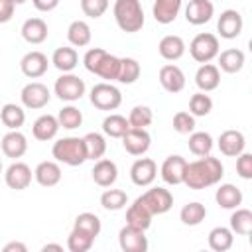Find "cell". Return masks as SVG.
Segmentation results:
<instances>
[{"instance_id":"43","label":"cell","mask_w":252,"mask_h":252,"mask_svg":"<svg viewBox=\"0 0 252 252\" xmlns=\"http://www.w3.org/2000/svg\"><path fill=\"white\" fill-rule=\"evenodd\" d=\"M100 205L106 211H120L128 205V195L122 189H106L100 195Z\"/></svg>"},{"instance_id":"3","label":"cell","mask_w":252,"mask_h":252,"mask_svg":"<svg viewBox=\"0 0 252 252\" xmlns=\"http://www.w3.org/2000/svg\"><path fill=\"white\" fill-rule=\"evenodd\" d=\"M116 26L126 33H136L144 28V8L140 0H116L112 6Z\"/></svg>"},{"instance_id":"6","label":"cell","mask_w":252,"mask_h":252,"mask_svg":"<svg viewBox=\"0 0 252 252\" xmlns=\"http://www.w3.org/2000/svg\"><path fill=\"white\" fill-rule=\"evenodd\" d=\"M219 51H220L219 37L209 32L197 33L189 43V53L197 63H211L219 55Z\"/></svg>"},{"instance_id":"14","label":"cell","mask_w":252,"mask_h":252,"mask_svg":"<svg viewBox=\"0 0 252 252\" xmlns=\"http://www.w3.org/2000/svg\"><path fill=\"white\" fill-rule=\"evenodd\" d=\"M242 28H244V20H242V14L238 10H224L220 12L219 20H217V32L220 37L224 39H234L242 33Z\"/></svg>"},{"instance_id":"8","label":"cell","mask_w":252,"mask_h":252,"mask_svg":"<svg viewBox=\"0 0 252 252\" xmlns=\"http://www.w3.org/2000/svg\"><path fill=\"white\" fill-rule=\"evenodd\" d=\"M20 100H22L24 108L39 110V108L47 106V102L51 100V93H49V89L43 83L30 81L28 85H24V89L20 93Z\"/></svg>"},{"instance_id":"53","label":"cell","mask_w":252,"mask_h":252,"mask_svg":"<svg viewBox=\"0 0 252 252\" xmlns=\"http://www.w3.org/2000/svg\"><path fill=\"white\" fill-rule=\"evenodd\" d=\"M41 250H43V252H47V250H59V252H61L63 246H61V244H45Z\"/></svg>"},{"instance_id":"37","label":"cell","mask_w":252,"mask_h":252,"mask_svg":"<svg viewBox=\"0 0 252 252\" xmlns=\"http://www.w3.org/2000/svg\"><path fill=\"white\" fill-rule=\"evenodd\" d=\"M187 146H189L191 154L203 158V156H209V154L213 152L215 142H213V136H211L209 132H195V130H193V132L189 134Z\"/></svg>"},{"instance_id":"45","label":"cell","mask_w":252,"mask_h":252,"mask_svg":"<svg viewBox=\"0 0 252 252\" xmlns=\"http://www.w3.org/2000/svg\"><path fill=\"white\" fill-rule=\"evenodd\" d=\"M154 122V112L146 104H136L130 114H128V124L130 128H148Z\"/></svg>"},{"instance_id":"19","label":"cell","mask_w":252,"mask_h":252,"mask_svg":"<svg viewBox=\"0 0 252 252\" xmlns=\"http://www.w3.org/2000/svg\"><path fill=\"white\" fill-rule=\"evenodd\" d=\"M91 175H93V181L98 187H112L118 179V167L112 159L100 158V159L94 161V165L91 169Z\"/></svg>"},{"instance_id":"1","label":"cell","mask_w":252,"mask_h":252,"mask_svg":"<svg viewBox=\"0 0 252 252\" xmlns=\"http://www.w3.org/2000/svg\"><path fill=\"white\" fill-rule=\"evenodd\" d=\"M222 175H224L222 161L209 154V156H203L195 161H187L183 185H187L193 191H201V189H207V187L220 183Z\"/></svg>"},{"instance_id":"46","label":"cell","mask_w":252,"mask_h":252,"mask_svg":"<svg viewBox=\"0 0 252 252\" xmlns=\"http://www.w3.org/2000/svg\"><path fill=\"white\" fill-rule=\"evenodd\" d=\"M211 110H213V98H211L207 93L199 91V93H195V94L189 98V112H191L195 118H197V116H207Z\"/></svg>"},{"instance_id":"10","label":"cell","mask_w":252,"mask_h":252,"mask_svg":"<svg viewBox=\"0 0 252 252\" xmlns=\"http://www.w3.org/2000/svg\"><path fill=\"white\" fill-rule=\"evenodd\" d=\"M118 244H120L122 252H146L148 250L146 230L124 224L118 232Z\"/></svg>"},{"instance_id":"7","label":"cell","mask_w":252,"mask_h":252,"mask_svg":"<svg viewBox=\"0 0 252 252\" xmlns=\"http://www.w3.org/2000/svg\"><path fill=\"white\" fill-rule=\"evenodd\" d=\"M85 91H87L85 81L73 73H61V77H57L55 85H53L55 96L65 102H75V100L83 98Z\"/></svg>"},{"instance_id":"39","label":"cell","mask_w":252,"mask_h":252,"mask_svg":"<svg viewBox=\"0 0 252 252\" xmlns=\"http://www.w3.org/2000/svg\"><path fill=\"white\" fill-rule=\"evenodd\" d=\"M142 67L138 63V59L134 57H120V71H118V83L122 85H132L140 79Z\"/></svg>"},{"instance_id":"20","label":"cell","mask_w":252,"mask_h":252,"mask_svg":"<svg viewBox=\"0 0 252 252\" xmlns=\"http://www.w3.org/2000/svg\"><path fill=\"white\" fill-rule=\"evenodd\" d=\"M217 144H219V150H220L222 156H226V158H236L238 154L244 152L246 138H244V134H242L240 130H224V132L219 136Z\"/></svg>"},{"instance_id":"22","label":"cell","mask_w":252,"mask_h":252,"mask_svg":"<svg viewBox=\"0 0 252 252\" xmlns=\"http://www.w3.org/2000/svg\"><path fill=\"white\" fill-rule=\"evenodd\" d=\"M2 154L6 158H12V159H18L22 158L26 152H28V138L20 132V130H8L4 136H2Z\"/></svg>"},{"instance_id":"12","label":"cell","mask_w":252,"mask_h":252,"mask_svg":"<svg viewBox=\"0 0 252 252\" xmlns=\"http://www.w3.org/2000/svg\"><path fill=\"white\" fill-rule=\"evenodd\" d=\"M120 140H122L124 150L130 156H136V158L144 156L152 146V136L148 134L146 128H128V132Z\"/></svg>"},{"instance_id":"15","label":"cell","mask_w":252,"mask_h":252,"mask_svg":"<svg viewBox=\"0 0 252 252\" xmlns=\"http://www.w3.org/2000/svg\"><path fill=\"white\" fill-rule=\"evenodd\" d=\"M49 59L45 53L41 51H28L22 59H20V69L28 79H39L47 73L49 69Z\"/></svg>"},{"instance_id":"34","label":"cell","mask_w":252,"mask_h":252,"mask_svg":"<svg viewBox=\"0 0 252 252\" xmlns=\"http://www.w3.org/2000/svg\"><path fill=\"white\" fill-rule=\"evenodd\" d=\"M0 120L8 130H20L26 122V110L20 104L8 102L0 108Z\"/></svg>"},{"instance_id":"47","label":"cell","mask_w":252,"mask_h":252,"mask_svg":"<svg viewBox=\"0 0 252 252\" xmlns=\"http://www.w3.org/2000/svg\"><path fill=\"white\" fill-rule=\"evenodd\" d=\"M195 116L187 110H179L173 114V130L177 134H191L195 130Z\"/></svg>"},{"instance_id":"38","label":"cell","mask_w":252,"mask_h":252,"mask_svg":"<svg viewBox=\"0 0 252 252\" xmlns=\"http://www.w3.org/2000/svg\"><path fill=\"white\" fill-rule=\"evenodd\" d=\"M83 142H85V150H87V159L96 161V159L104 158V154H106V140H104L102 134L89 132V134L83 136Z\"/></svg>"},{"instance_id":"50","label":"cell","mask_w":252,"mask_h":252,"mask_svg":"<svg viewBox=\"0 0 252 252\" xmlns=\"http://www.w3.org/2000/svg\"><path fill=\"white\" fill-rule=\"evenodd\" d=\"M16 6L10 0H0V24H8L14 16Z\"/></svg>"},{"instance_id":"5","label":"cell","mask_w":252,"mask_h":252,"mask_svg":"<svg viewBox=\"0 0 252 252\" xmlns=\"http://www.w3.org/2000/svg\"><path fill=\"white\" fill-rule=\"evenodd\" d=\"M91 104L98 110H116L120 104H122V93L118 87H114L112 83L108 81H102V83H96L93 89H91Z\"/></svg>"},{"instance_id":"25","label":"cell","mask_w":252,"mask_h":252,"mask_svg":"<svg viewBox=\"0 0 252 252\" xmlns=\"http://www.w3.org/2000/svg\"><path fill=\"white\" fill-rule=\"evenodd\" d=\"M22 37L28 41V43H32V45H39V43H43L45 39H47V33H49V30H47V24H45V20H41V18H28L24 24H22Z\"/></svg>"},{"instance_id":"32","label":"cell","mask_w":252,"mask_h":252,"mask_svg":"<svg viewBox=\"0 0 252 252\" xmlns=\"http://www.w3.org/2000/svg\"><path fill=\"white\" fill-rule=\"evenodd\" d=\"M51 63L61 73H71L79 65V53L75 47H57L51 55Z\"/></svg>"},{"instance_id":"33","label":"cell","mask_w":252,"mask_h":252,"mask_svg":"<svg viewBox=\"0 0 252 252\" xmlns=\"http://www.w3.org/2000/svg\"><path fill=\"white\" fill-rule=\"evenodd\" d=\"M209 248L215 252H226L234 244V232L228 226H215L209 232Z\"/></svg>"},{"instance_id":"29","label":"cell","mask_w":252,"mask_h":252,"mask_svg":"<svg viewBox=\"0 0 252 252\" xmlns=\"http://www.w3.org/2000/svg\"><path fill=\"white\" fill-rule=\"evenodd\" d=\"M242 191L236 187V185H232V183H222V185H219V189H217V193H215V201H217V205L220 207V209H226V211H232V209H236V207H240L242 205Z\"/></svg>"},{"instance_id":"17","label":"cell","mask_w":252,"mask_h":252,"mask_svg":"<svg viewBox=\"0 0 252 252\" xmlns=\"http://www.w3.org/2000/svg\"><path fill=\"white\" fill-rule=\"evenodd\" d=\"M213 14H215L213 0H189V4L185 6V20L191 26H203L211 22Z\"/></svg>"},{"instance_id":"55","label":"cell","mask_w":252,"mask_h":252,"mask_svg":"<svg viewBox=\"0 0 252 252\" xmlns=\"http://www.w3.org/2000/svg\"><path fill=\"white\" fill-rule=\"evenodd\" d=\"M0 173H2V161H0Z\"/></svg>"},{"instance_id":"35","label":"cell","mask_w":252,"mask_h":252,"mask_svg":"<svg viewBox=\"0 0 252 252\" xmlns=\"http://www.w3.org/2000/svg\"><path fill=\"white\" fill-rule=\"evenodd\" d=\"M228 228L238 236H248L252 232V211L250 209H242V207L232 209L230 226Z\"/></svg>"},{"instance_id":"18","label":"cell","mask_w":252,"mask_h":252,"mask_svg":"<svg viewBox=\"0 0 252 252\" xmlns=\"http://www.w3.org/2000/svg\"><path fill=\"white\" fill-rule=\"evenodd\" d=\"M159 85L163 87V91L177 94L185 89V73L181 71V67L167 63L159 69Z\"/></svg>"},{"instance_id":"9","label":"cell","mask_w":252,"mask_h":252,"mask_svg":"<svg viewBox=\"0 0 252 252\" xmlns=\"http://www.w3.org/2000/svg\"><path fill=\"white\" fill-rule=\"evenodd\" d=\"M146 209L156 217V215H165L171 207H173V195L165 189V187H152L146 193H142L138 197Z\"/></svg>"},{"instance_id":"16","label":"cell","mask_w":252,"mask_h":252,"mask_svg":"<svg viewBox=\"0 0 252 252\" xmlns=\"http://www.w3.org/2000/svg\"><path fill=\"white\" fill-rule=\"evenodd\" d=\"M185 165L187 159L183 156H167L159 167V175L163 179V183L167 185H181L183 183V175H185Z\"/></svg>"},{"instance_id":"2","label":"cell","mask_w":252,"mask_h":252,"mask_svg":"<svg viewBox=\"0 0 252 252\" xmlns=\"http://www.w3.org/2000/svg\"><path fill=\"white\" fill-rule=\"evenodd\" d=\"M83 65L89 73L112 83L118 79V71H120V57L108 53L102 47H91L85 55H83Z\"/></svg>"},{"instance_id":"54","label":"cell","mask_w":252,"mask_h":252,"mask_svg":"<svg viewBox=\"0 0 252 252\" xmlns=\"http://www.w3.org/2000/svg\"><path fill=\"white\" fill-rule=\"evenodd\" d=\"M14 6H20V4H24V2H28V0H10Z\"/></svg>"},{"instance_id":"21","label":"cell","mask_w":252,"mask_h":252,"mask_svg":"<svg viewBox=\"0 0 252 252\" xmlns=\"http://www.w3.org/2000/svg\"><path fill=\"white\" fill-rule=\"evenodd\" d=\"M61 177H63V173H61L59 161H55V159L39 161L35 165V169H33V179L41 187H55L61 181Z\"/></svg>"},{"instance_id":"49","label":"cell","mask_w":252,"mask_h":252,"mask_svg":"<svg viewBox=\"0 0 252 252\" xmlns=\"http://www.w3.org/2000/svg\"><path fill=\"white\" fill-rule=\"evenodd\" d=\"M236 173L242 179H252V154L242 152L236 156Z\"/></svg>"},{"instance_id":"40","label":"cell","mask_w":252,"mask_h":252,"mask_svg":"<svg viewBox=\"0 0 252 252\" xmlns=\"http://www.w3.org/2000/svg\"><path fill=\"white\" fill-rule=\"evenodd\" d=\"M128 128H130L128 118L122 114H108L102 120V132L110 138H122L128 132Z\"/></svg>"},{"instance_id":"28","label":"cell","mask_w":252,"mask_h":252,"mask_svg":"<svg viewBox=\"0 0 252 252\" xmlns=\"http://www.w3.org/2000/svg\"><path fill=\"white\" fill-rule=\"evenodd\" d=\"M57 132H59V122H57V116H53V114H41L39 118H35V122L32 126V134L39 142L53 140L57 136Z\"/></svg>"},{"instance_id":"41","label":"cell","mask_w":252,"mask_h":252,"mask_svg":"<svg viewBox=\"0 0 252 252\" xmlns=\"http://www.w3.org/2000/svg\"><path fill=\"white\" fill-rule=\"evenodd\" d=\"M73 226L79 228V230H83V232H87V234H91L93 238H96V236L100 234V230H102L100 219H98L94 213H89V211L79 213L77 219H75V224H73Z\"/></svg>"},{"instance_id":"36","label":"cell","mask_w":252,"mask_h":252,"mask_svg":"<svg viewBox=\"0 0 252 252\" xmlns=\"http://www.w3.org/2000/svg\"><path fill=\"white\" fill-rule=\"evenodd\" d=\"M205 217H207V207H205L203 203H199V201H191V203L183 205L181 211H179V219H181V222L187 224V226H197V224H201V222L205 220Z\"/></svg>"},{"instance_id":"27","label":"cell","mask_w":252,"mask_h":252,"mask_svg":"<svg viewBox=\"0 0 252 252\" xmlns=\"http://www.w3.org/2000/svg\"><path fill=\"white\" fill-rule=\"evenodd\" d=\"M219 59V69L228 73V75H234L238 71H242L244 63H246V55L242 49H236V47H230V49H224V51H219L217 55Z\"/></svg>"},{"instance_id":"23","label":"cell","mask_w":252,"mask_h":252,"mask_svg":"<svg viewBox=\"0 0 252 252\" xmlns=\"http://www.w3.org/2000/svg\"><path fill=\"white\" fill-rule=\"evenodd\" d=\"M195 85L203 93H211L220 85V69L215 63H201L195 73Z\"/></svg>"},{"instance_id":"30","label":"cell","mask_w":252,"mask_h":252,"mask_svg":"<svg viewBox=\"0 0 252 252\" xmlns=\"http://www.w3.org/2000/svg\"><path fill=\"white\" fill-rule=\"evenodd\" d=\"M152 219H154V215L146 209V205H144L140 199H136V201L126 209V224H130V226L148 230V228L152 226Z\"/></svg>"},{"instance_id":"24","label":"cell","mask_w":252,"mask_h":252,"mask_svg":"<svg viewBox=\"0 0 252 252\" xmlns=\"http://www.w3.org/2000/svg\"><path fill=\"white\" fill-rule=\"evenodd\" d=\"M183 0H154L152 6V16L158 24L167 26L171 22H175V18L179 16Z\"/></svg>"},{"instance_id":"31","label":"cell","mask_w":252,"mask_h":252,"mask_svg":"<svg viewBox=\"0 0 252 252\" xmlns=\"http://www.w3.org/2000/svg\"><path fill=\"white\" fill-rule=\"evenodd\" d=\"M91 26L85 20H73L67 28V39L73 47H87L91 43Z\"/></svg>"},{"instance_id":"48","label":"cell","mask_w":252,"mask_h":252,"mask_svg":"<svg viewBox=\"0 0 252 252\" xmlns=\"http://www.w3.org/2000/svg\"><path fill=\"white\" fill-rule=\"evenodd\" d=\"M108 0H81V10L85 16L96 20L100 16H104V12L108 10Z\"/></svg>"},{"instance_id":"4","label":"cell","mask_w":252,"mask_h":252,"mask_svg":"<svg viewBox=\"0 0 252 252\" xmlns=\"http://www.w3.org/2000/svg\"><path fill=\"white\" fill-rule=\"evenodd\" d=\"M51 156L55 161L77 167L83 165L87 161V150H85V142L79 136H67V138H59L57 142H53L51 148Z\"/></svg>"},{"instance_id":"51","label":"cell","mask_w":252,"mask_h":252,"mask_svg":"<svg viewBox=\"0 0 252 252\" xmlns=\"http://www.w3.org/2000/svg\"><path fill=\"white\" fill-rule=\"evenodd\" d=\"M32 4L39 12H51L59 6V0H32Z\"/></svg>"},{"instance_id":"13","label":"cell","mask_w":252,"mask_h":252,"mask_svg":"<svg viewBox=\"0 0 252 252\" xmlns=\"http://www.w3.org/2000/svg\"><path fill=\"white\" fill-rule=\"evenodd\" d=\"M158 177V163L152 158H138L130 167V179L138 187H148Z\"/></svg>"},{"instance_id":"44","label":"cell","mask_w":252,"mask_h":252,"mask_svg":"<svg viewBox=\"0 0 252 252\" xmlns=\"http://www.w3.org/2000/svg\"><path fill=\"white\" fill-rule=\"evenodd\" d=\"M94 240L96 238H93L91 234H87V232H83V230H79V228L73 226V230L67 236V248L71 252H87V250L93 248Z\"/></svg>"},{"instance_id":"42","label":"cell","mask_w":252,"mask_h":252,"mask_svg":"<svg viewBox=\"0 0 252 252\" xmlns=\"http://www.w3.org/2000/svg\"><path fill=\"white\" fill-rule=\"evenodd\" d=\"M57 122H59V128H65V130H75L83 124V112L69 104V106H63L59 112H57Z\"/></svg>"},{"instance_id":"11","label":"cell","mask_w":252,"mask_h":252,"mask_svg":"<svg viewBox=\"0 0 252 252\" xmlns=\"http://www.w3.org/2000/svg\"><path fill=\"white\" fill-rule=\"evenodd\" d=\"M32 177H33V171H32V167H30L28 163H24V161H14V163H10V165L6 167V171H4V181H6V185H8L10 189H14V191H24V189H28L30 183H32Z\"/></svg>"},{"instance_id":"52","label":"cell","mask_w":252,"mask_h":252,"mask_svg":"<svg viewBox=\"0 0 252 252\" xmlns=\"http://www.w3.org/2000/svg\"><path fill=\"white\" fill-rule=\"evenodd\" d=\"M28 250V246L24 244V242H8L6 246H4V252H26Z\"/></svg>"},{"instance_id":"26","label":"cell","mask_w":252,"mask_h":252,"mask_svg":"<svg viewBox=\"0 0 252 252\" xmlns=\"http://www.w3.org/2000/svg\"><path fill=\"white\" fill-rule=\"evenodd\" d=\"M185 41L183 37L175 35V33H169V35H163L158 43V51L159 55L165 59V61H177L185 55Z\"/></svg>"}]
</instances>
